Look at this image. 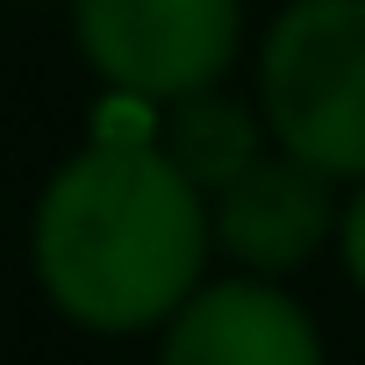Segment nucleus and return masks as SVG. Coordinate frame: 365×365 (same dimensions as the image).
Instances as JSON below:
<instances>
[{"label":"nucleus","mask_w":365,"mask_h":365,"mask_svg":"<svg viewBox=\"0 0 365 365\" xmlns=\"http://www.w3.org/2000/svg\"><path fill=\"white\" fill-rule=\"evenodd\" d=\"M336 237H344V265H351V279L365 287V194L344 208V230H336Z\"/></svg>","instance_id":"0eeeda50"},{"label":"nucleus","mask_w":365,"mask_h":365,"mask_svg":"<svg viewBox=\"0 0 365 365\" xmlns=\"http://www.w3.org/2000/svg\"><path fill=\"white\" fill-rule=\"evenodd\" d=\"M165 365H322V344H315V322L279 287L230 279L179 301Z\"/></svg>","instance_id":"20e7f679"},{"label":"nucleus","mask_w":365,"mask_h":365,"mask_svg":"<svg viewBox=\"0 0 365 365\" xmlns=\"http://www.w3.org/2000/svg\"><path fill=\"white\" fill-rule=\"evenodd\" d=\"M158 150L194 179V187H230V179L251 165V158H265L258 150V122H251V108H237V101H215V93H187V101H172V115H165V136H158Z\"/></svg>","instance_id":"423d86ee"},{"label":"nucleus","mask_w":365,"mask_h":365,"mask_svg":"<svg viewBox=\"0 0 365 365\" xmlns=\"http://www.w3.org/2000/svg\"><path fill=\"white\" fill-rule=\"evenodd\" d=\"M329 179L308 172L301 158H251L222 201H215V244L258 272H287L301 265L322 237H329Z\"/></svg>","instance_id":"39448f33"},{"label":"nucleus","mask_w":365,"mask_h":365,"mask_svg":"<svg viewBox=\"0 0 365 365\" xmlns=\"http://www.w3.org/2000/svg\"><path fill=\"white\" fill-rule=\"evenodd\" d=\"M237 0H79V51L129 101L208 93L237 58Z\"/></svg>","instance_id":"7ed1b4c3"},{"label":"nucleus","mask_w":365,"mask_h":365,"mask_svg":"<svg viewBox=\"0 0 365 365\" xmlns=\"http://www.w3.org/2000/svg\"><path fill=\"white\" fill-rule=\"evenodd\" d=\"M265 122L322 179H365V0H294L258 65Z\"/></svg>","instance_id":"f03ea898"},{"label":"nucleus","mask_w":365,"mask_h":365,"mask_svg":"<svg viewBox=\"0 0 365 365\" xmlns=\"http://www.w3.org/2000/svg\"><path fill=\"white\" fill-rule=\"evenodd\" d=\"M208 258L201 187L143 129L108 122L36 208V272L86 329H143L179 315Z\"/></svg>","instance_id":"f257e3e1"}]
</instances>
